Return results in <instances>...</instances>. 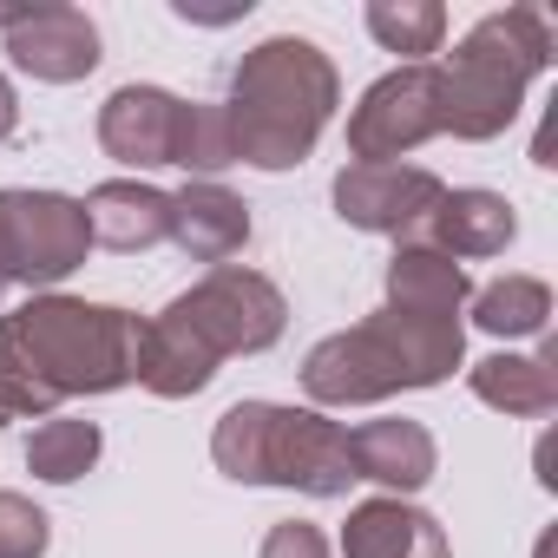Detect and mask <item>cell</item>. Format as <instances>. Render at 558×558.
<instances>
[{
  "instance_id": "1",
  "label": "cell",
  "mask_w": 558,
  "mask_h": 558,
  "mask_svg": "<svg viewBox=\"0 0 558 558\" xmlns=\"http://www.w3.org/2000/svg\"><path fill=\"white\" fill-rule=\"evenodd\" d=\"M138 375V316L86 296H27L0 316V421H47L73 395H112Z\"/></svg>"
},
{
  "instance_id": "2",
  "label": "cell",
  "mask_w": 558,
  "mask_h": 558,
  "mask_svg": "<svg viewBox=\"0 0 558 558\" xmlns=\"http://www.w3.org/2000/svg\"><path fill=\"white\" fill-rule=\"evenodd\" d=\"M290 323V303L269 276L223 263L184 296H171L151 323H138V388L158 401H191L210 388L217 362L230 355H263Z\"/></svg>"
},
{
  "instance_id": "3",
  "label": "cell",
  "mask_w": 558,
  "mask_h": 558,
  "mask_svg": "<svg viewBox=\"0 0 558 558\" xmlns=\"http://www.w3.org/2000/svg\"><path fill=\"white\" fill-rule=\"evenodd\" d=\"M336 106H342V80L316 40L276 34V40L250 47L230 73V99L217 106L230 165H256V171L303 165L316 151V138L329 132Z\"/></svg>"
},
{
  "instance_id": "4",
  "label": "cell",
  "mask_w": 558,
  "mask_h": 558,
  "mask_svg": "<svg viewBox=\"0 0 558 558\" xmlns=\"http://www.w3.org/2000/svg\"><path fill=\"white\" fill-rule=\"evenodd\" d=\"M466 355V329L440 316H408V310H375L368 323L316 342L303 355V388L323 408H368L408 388H440Z\"/></svg>"
},
{
  "instance_id": "5",
  "label": "cell",
  "mask_w": 558,
  "mask_h": 558,
  "mask_svg": "<svg viewBox=\"0 0 558 558\" xmlns=\"http://www.w3.org/2000/svg\"><path fill=\"white\" fill-rule=\"evenodd\" d=\"M551 66V14L545 8H506V14H486L447 66H434V93H440V132L466 138V145H486L499 138L519 106H525V86Z\"/></svg>"
},
{
  "instance_id": "6",
  "label": "cell",
  "mask_w": 558,
  "mask_h": 558,
  "mask_svg": "<svg viewBox=\"0 0 558 558\" xmlns=\"http://www.w3.org/2000/svg\"><path fill=\"white\" fill-rule=\"evenodd\" d=\"M210 460L236 486H296L310 499H342L355 486L349 427L283 401H236L210 434Z\"/></svg>"
},
{
  "instance_id": "7",
  "label": "cell",
  "mask_w": 558,
  "mask_h": 558,
  "mask_svg": "<svg viewBox=\"0 0 558 558\" xmlns=\"http://www.w3.org/2000/svg\"><path fill=\"white\" fill-rule=\"evenodd\" d=\"M86 204L66 191H0V296L53 290L86 263Z\"/></svg>"
},
{
  "instance_id": "8",
  "label": "cell",
  "mask_w": 558,
  "mask_h": 558,
  "mask_svg": "<svg viewBox=\"0 0 558 558\" xmlns=\"http://www.w3.org/2000/svg\"><path fill=\"white\" fill-rule=\"evenodd\" d=\"M440 138V93H434V66H395L381 73L362 106L349 112V158L355 165H395L414 145Z\"/></svg>"
},
{
  "instance_id": "9",
  "label": "cell",
  "mask_w": 558,
  "mask_h": 558,
  "mask_svg": "<svg viewBox=\"0 0 558 558\" xmlns=\"http://www.w3.org/2000/svg\"><path fill=\"white\" fill-rule=\"evenodd\" d=\"M447 197V184L421 165H349L336 178V217L375 236H401L421 243L434 223V204Z\"/></svg>"
},
{
  "instance_id": "10",
  "label": "cell",
  "mask_w": 558,
  "mask_h": 558,
  "mask_svg": "<svg viewBox=\"0 0 558 558\" xmlns=\"http://www.w3.org/2000/svg\"><path fill=\"white\" fill-rule=\"evenodd\" d=\"M8 60L47 86H73L99 66V27L66 0H27L21 21L8 27Z\"/></svg>"
},
{
  "instance_id": "11",
  "label": "cell",
  "mask_w": 558,
  "mask_h": 558,
  "mask_svg": "<svg viewBox=\"0 0 558 558\" xmlns=\"http://www.w3.org/2000/svg\"><path fill=\"white\" fill-rule=\"evenodd\" d=\"M184 119H191V99H178L165 86H119L99 106V145H106V158H119L132 171L178 165Z\"/></svg>"
},
{
  "instance_id": "12",
  "label": "cell",
  "mask_w": 558,
  "mask_h": 558,
  "mask_svg": "<svg viewBox=\"0 0 558 558\" xmlns=\"http://www.w3.org/2000/svg\"><path fill=\"white\" fill-rule=\"evenodd\" d=\"M171 243L191 263L223 269L250 243V204L236 191H223L217 178H191L184 191H171Z\"/></svg>"
},
{
  "instance_id": "13",
  "label": "cell",
  "mask_w": 558,
  "mask_h": 558,
  "mask_svg": "<svg viewBox=\"0 0 558 558\" xmlns=\"http://www.w3.org/2000/svg\"><path fill=\"white\" fill-rule=\"evenodd\" d=\"M80 204H86L93 243H106V250H119V256L151 250V243L171 236V191H158V184H145V178H106V184H93Z\"/></svg>"
},
{
  "instance_id": "14",
  "label": "cell",
  "mask_w": 558,
  "mask_h": 558,
  "mask_svg": "<svg viewBox=\"0 0 558 558\" xmlns=\"http://www.w3.org/2000/svg\"><path fill=\"white\" fill-rule=\"evenodd\" d=\"M349 460H355V480H375L388 486L395 499L421 493L440 466V447L421 421H368L349 434Z\"/></svg>"
},
{
  "instance_id": "15",
  "label": "cell",
  "mask_w": 558,
  "mask_h": 558,
  "mask_svg": "<svg viewBox=\"0 0 558 558\" xmlns=\"http://www.w3.org/2000/svg\"><path fill=\"white\" fill-rule=\"evenodd\" d=\"M342 558H447V532L434 512L408 499H362L342 525Z\"/></svg>"
},
{
  "instance_id": "16",
  "label": "cell",
  "mask_w": 558,
  "mask_h": 558,
  "mask_svg": "<svg viewBox=\"0 0 558 558\" xmlns=\"http://www.w3.org/2000/svg\"><path fill=\"white\" fill-rule=\"evenodd\" d=\"M512 236H519V217L499 191H447L421 243H434L453 263H480V256H506Z\"/></svg>"
},
{
  "instance_id": "17",
  "label": "cell",
  "mask_w": 558,
  "mask_h": 558,
  "mask_svg": "<svg viewBox=\"0 0 558 558\" xmlns=\"http://www.w3.org/2000/svg\"><path fill=\"white\" fill-rule=\"evenodd\" d=\"M473 283L453 256H440L434 243H401L395 263H388V310H408V316H440V323H460Z\"/></svg>"
},
{
  "instance_id": "18",
  "label": "cell",
  "mask_w": 558,
  "mask_h": 558,
  "mask_svg": "<svg viewBox=\"0 0 558 558\" xmlns=\"http://www.w3.org/2000/svg\"><path fill=\"white\" fill-rule=\"evenodd\" d=\"M473 395L499 414H519V421H545L558 408V349L545 342V355H486L466 368Z\"/></svg>"
},
{
  "instance_id": "19",
  "label": "cell",
  "mask_w": 558,
  "mask_h": 558,
  "mask_svg": "<svg viewBox=\"0 0 558 558\" xmlns=\"http://www.w3.org/2000/svg\"><path fill=\"white\" fill-rule=\"evenodd\" d=\"M466 303L486 336H545L551 329V290L538 276H499V283L473 290Z\"/></svg>"
},
{
  "instance_id": "20",
  "label": "cell",
  "mask_w": 558,
  "mask_h": 558,
  "mask_svg": "<svg viewBox=\"0 0 558 558\" xmlns=\"http://www.w3.org/2000/svg\"><path fill=\"white\" fill-rule=\"evenodd\" d=\"M99 447H106V434H99L93 421L53 414L47 427H34L27 466H34V480H47V486H73V480H86V473L99 466Z\"/></svg>"
},
{
  "instance_id": "21",
  "label": "cell",
  "mask_w": 558,
  "mask_h": 558,
  "mask_svg": "<svg viewBox=\"0 0 558 558\" xmlns=\"http://www.w3.org/2000/svg\"><path fill=\"white\" fill-rule=\"evenodd\" d=\"M362 21L388 53H408V66H427V53H440V40H447L440 0H368Z\"/></svg>"
},
{
  "instance_id": "22",
  "label": "cell",
  "mask_w": 558,
  "mask_h": 558,
  "mask_svg": "<svg viewBox=\"0 0 558 558\" xmlns=\"http://www.w3.org/2000/svg\"><path fill=\"white\" fill-rule=\"evenodd\" d=\"M47 512L27 493H0V558H47Z\"/></svg>"
},
{
  "instance_id": "23",
  "label": "cell",
  "mask_w": 558,
  "mask_h": 558,
  "mask_svg": "<svg viewBox=\"0 0 558 558\" xmlns=\"http://www.w3.org/2000/svg\"><path fill=\"white\" fill-rule=\"evenodd\" d=\"M256 558H329V538L310 519H283V525H269V538H263Z\"/></svg>"
},
{
  "instance_id": "24",
  "label": "cell",
  "mask_w": 558,
  "mask_h": 558,
  "mask_svg": "<svg viewBox=\"0 0 558 558\" xmlns=\"http://www.w3.org/2000/svg\"><path fill=\"white\" fill-rule=\"evenodd\" d=\"M14 125H21V99H14V86L0 80V145L14 138Z\"/></svg>"
}]
</instances>
